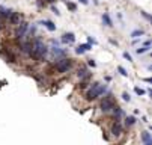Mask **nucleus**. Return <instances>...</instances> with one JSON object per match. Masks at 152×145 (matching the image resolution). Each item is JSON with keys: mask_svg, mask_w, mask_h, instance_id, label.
I'll list each match as a JSON object with an SVG mask.
<instances>
[{"mask_svg": "<svg viewBox=\"0 0 152 145\" xmlns=\"http://www.w3.org/2000/svg\"><path fill=\"white\" fill-rule=\"evenodd\" d=\"M101 18H103V24L104 26H107V27H113V21H111V18H110V15L107 14V12H104Z\"/></svg>", "mask_w": 152, "mask_h": 145, "instance_id": "2eb2a0df", "label": "nucleus"}, {"mask_svg": "<svg viewBox=\"0 0 152 145\" xmlns=\"http://www.w3.org/2000/svg\"><path fill=\"white\" fill-rule=\"evenodd\" d=\"M53 65H54L56 74H65V73H68V71L74 67V59L63 56V58H60V59H56V62H54Z\"/></svg>", "mask_w": 152, "mask_h": 145, "instance_id": "7ed1b4c3", "label": "nucleus"}, {"mask_svg": "<svg viewBox=\"0 0 152 145\" xmlns=\"http://www.w3.org/2000/svg\"><path fill=\"white\" fill-rule=\"evenodd\" d=\"M87 43H89V44H96V39L95 38H92V36H87Z\"/></svg>", "mask_w": 152, "mask_h": 145, "instance_id": "a878e982", "label": "nucleus"}, {"mask_svg": "<svg viewBox=\"0 0 152 145\" xmlns=\"http://www.w3.org/2000/svg\"><path fill=\"white\" fill-rule=\"evenodd\" d=\"M123 58L128 61V62H133V58H131V55L128 53V51H123Z\"/></svg>", "mask_w": 152, "mask_h": 145, "instance_id": "b1692460", "label": "nucleus"}, {"mask_svg": "<svg viewBox=\"0 0 152 145\" xmlns=\"http://www.w3.org/2000/svg\"><path fill=\"white\" fill-rule=\"evenodd\" d=\"M142 142L146 144V145H151V144H152V138H151L149 131H143V133H142Z\"/></svg>", "mask_w": 152, "mask_h": 145, "instance_id": "dca6fc26", "label": "nucleus"}, {"mask_svg": "<svg viewBox=\"0 0 152 145\" xmlns=\"http://www.w3.org/2000/svg\"><path fill=\"white\" fill-rule=\"evenodd\" d=\"M9 24H12V26H17L20 21H21V14H20V12H14V11H12V14L9 15Z\"/></svg>", "mask_w": 152, "mask_h": 145, "instance_id": "f8f14e48", "label": "nucleus"}, {"mask_svg": "<svg viewBox=\"0 0 152 145\" xmlns=\"http://www.w3.org/2000/svg\"><path fill=\"white\" fill-rule=\"evenodd\" d=\"M57 0H45V3H56Z\"/></svg>", "mask_w": 152, "mask_h": 145, "instance_id": "2f4dec72", "label": "nucleus"}, {"mask_svg": "<svg viewBox=\"0 0 152 145\" xmlns=\"http://www.w3.org/2000/svg\"><path fill=\"white\" fill-rule=\"evenodd\" d=\"M60 41H62L63 44H72V43L75 41V35H74L72 32H65V33L62 35Z\"/></svg>", "mask_w": 152, "mask_h": 145, "instance_id": "9d476101", "label": "nucleus"}, {"mask_svg": "<svg viewBox=\"0 0 152 145\" xmlns=\"http://www.w3.org/2000/svg\"><path fill=\"white\" fill-rule=\"evenodd\" d=\"M122 98H123V101H131V95L128 94V92H123V94H122Z\"/></svg>", "mask_w": 152, "mask_h": 145, "instance_id": "4be33fe9", "label": "nucleus"}, {"mask_svg": "<svg viewBox=\"0 0 152 145\" xmlns=\"http://www.w3.org/2000/svg\"><path fill=\"white\" fill-rule=\"evenodd\" d=\"M110 112L113 113V118H115V120H121V118H123V116H125L123 109H122L121 106H118V104H115V106L111 107V110H110Z\"/></svg>", "mask_w": 152, "mask_h": 145, "instance_id": "6e6552de", "label": "nucleus"}, {"mask_svg": "<svg viewBox=\"0 0 152 145\" xmlns=\"http://www.w3.org/2000/svg\"><path fill=\"white\" fill-rule=\"evenodd\" d=\"M51 11H53V14H56V15H60V12H59V9H57L56 6H51Z\"/></svg>", "mask_w": 152, "mask_h": 145, "instance_id": "bb28decb", "label": "nucleus"}, {"mask_svg": "<svg viewBox=\"0 0 152 145\" xmlns=\"http://www.w3.org/2000/svg\"><path fill=\"white\" fill-rule=\"evenodd\" d=\"M91 76H92V73L87 70L84 65H81V67L77 68V77L80 79V80H91Z\"/></svg>", "mask_w": 152, "mask_h": 145, "instance_id": "0eeeda50", "label": "nucleus"}, {"mask_svg": "<svg viewBox=\"0 0 152 145\" xmlns=\"http://www.w3.org/2000/svg\"><path fill=\"white\" fill-rule=\"evenodd\" d=\"M110 44H113V45H118V41H116V39H110Z\"/></svg>", "mask_w": 152, "mask_h": 145, "instance_id": "7c9ffc66", "label": "nucleus"}, {"mask_svg": "<svg viewBox=\"0 0 152 145\" xmlns=\"http://www.w3.org/2000/svg\"><path fill=\"white\" fill-rule=\"evenodd\" d=\"M134 92H136L137 95H143V94H145V89H142V88L136 86V88H134Z\"/></svg>", "mask_w": 152, "mask_h": 145, "instance_id": "412c9836", "label": "nucleus"}, {"mask_svg": "<svg viewBox=\"0 0 152 145\" xmlns=\"http://www.w3.org/2000/svg\"><path fill=\"white\" fill-rule=\"evenodd\" d=\"M81 5H89V0H78Z\"/></svg>", "mask_w": 152, "mask_h": 145, "instance_id": "c756f323", "label": "nucleus"}, {"mask_svg": "<svg viewBox=\"0 0 152 145\" xmlns=\"http://www.w3.org/2000/svg\"><path fill=\"white\" fill-rule=\"evenodd\" d=\"M142 35H145V30L143 29H136L131 32V38H140Z\"/></svg>", "mask_w": 152, "mask_h": 145, "instance_id": "a211bd4d", "label": "nucleus"}, {"mask_svg": "<svg viewBox=\"0 0 152 145\" xmlns=\"http://www.w3.org/2000/svg\"><path fill=\"white\" fill-rule=\"evenodd\" d=\"M38 5H39V6L42 8V6H45L47 3H45V0H38Z\"/></svg>", "mask_w": 152, "mask_h": 145, "instance_id": "c85d7f7f", "label": "nucleus"}, {"mask_svg": "<svg viewBox=\"0 0 152 145\" xmlns=\"http://www.w3.org/2000/svg\"><path fill=\"white\" fill-rule=\"evenodd\" d=\"M137 120H136V116L133 115H128V116H125V121H123V128H133L136 126Z\"/></svg>", "mask_w": 152, "mask_h": 145, "instance_id": "9b49d317", "label": "nucleus"}, {"mask_svg": "<svg viewBox=\"0 0 152 145\" xmlns=\"http://www.w3.org/2000/svg\"><path fill=\"white\" fill-rule=\"evenodd\" d=\"M30 43H32V50H30V53L27 56L32 58L36 62H44L47 55H48V51H50V47L42 41L41 38H33Z\"/></svg>", "mask_w": 152, "mask_h": 145, "instance_id": "f257e3e1", "label": "nucleus"}, {"mask_svg": "<svg viewBox=\"0 0 152 145\" xmlns=\"http://www.w3.org/2000/svg\"><path fill=\"white\" fill-rule=\"evenodd\" d=\"M107 85L104 83H99V82H92L89 83V86H87V91H86V94H84V98L87 101H93L96 98H99L101 95H104L106 92H107Z\"/></svg>", "mask_w": 152, "mask_h": 145, "instance_id": "f03ea898", "label": "nucleus"}, {"mask_svg": "<svg viewBox=\"0 0 152 145\" xmlns=\"http://www.w3.org/2000/svg\"><path fill=\"white\" fill-rule=\"evenodd\" d=\"M115 104H116L115 95L107 91L106 94H104V97H103V100H101V103H99V109H101V112H103V113H110L111 107L115 106Z\"/></svg>", "mask_w": 152, "mask_h": 145, "instance_id": "20e7f679", "label": "nucleus"}, {"mask_svg": "<svg viewBox=\"0 0 152 145\" xmlns=\"http://www.w3.org/2000/svg\"><path fill=\"white\" fill-rule=\"evenodd\" d=\"M2 29H3V24H2V20H0V32H2Z\"/></svg>", "mask_w": 152, "mask_h": 145, "instance_id": "473e14b6", "label": "nucleus"}, {"mask_svg": "<svg viewBox=\"0 0 152 145\" xmlns=\"http://www.w3.org/2000/svg\"><path fill=\"white\" fill-rule=\"evenodd\" d=\"M110 133L116 138L123 133V124L121 123V120H113V123L110 126Z\"/></svg>", "mask_w": 152, "mask_h": 145, "instance_id": "423d86ee", "label": "nucleus"}, {"mask_svg": "<svg viewBox=\"0 0 152 145\" xmlns=\"http://www.w3.org/2000/svg\"><path fill=\"white\" fill-rule=\"evenodd\" d=\"M89 50H92V44L86 43V44L77 45V48H75V53H77V55H83V53H86V51H89Z\"/></svg>", "mask_w": 152, "mask_h": 145, "instance_id": "ddd939ff", "label": "nucleus"}, {"mask_svg": "<svg viewBox=\"0 0 152 145\" xmlns=\"http://www.w3.org/2000/svg\"><path fill=\"white\" fill-rule=\"evenodd\" d=\"M66 8L71 11V12H75V11H77V5H75V3H72V2H68V0H66Z\"/></svg>", "mask_w": 152, "mask_h": 145, "instance_id": "6ab92c4d", "label": "nucleus"}, {"mask_svg": "<svg viewBox=\"0 0 152 145\" xmlns=\"http://www.w3.org/2000/svg\"><path fill=\"white\" fill-rule=\"evenodd\" d=\"M2 55H5V59H6V62H9V63H17V56L12 53V51L9 50V48H5L3 51H2Z\"/></svg>", "mask_w": 152, "mask_h": 145, "instance_id": "1a4fd4ad", "label": "nucleus"}, {"mask_svg": "<svg viewBox=\"0 0 152 145\" xmlns=\"http://www.w3.org/2000/svg\"><path fill=\"white\" fill-rule=\"evenodd\" d=\"M140 14H142V15H143V17H145L146 20H151V15L148 14V12H145V11H142V12H140Z\"/></svg>", "mask_w": 152, "mask_h": 145, "instance_id": "cd10ccee", "label": "nucleus"}, {"mask_svg": "<svg viewBox=\"0 0 152 145\" xmlns=\"http://www.w3.org/2000/svg\"><path fill=\"white\" fill-rule=\"evenodd\" d=\"M87 65H89V67H92V68H95V67H96L95 59H87Z\"/></svg>", "mask_w": 152, "mask_h": 145, "instance_id": "393cba45", "label": "nucleus"}, {"mask_svg": "<svg viewBox=\"0 0 152 145\" xmlns=\"http://www.w3.org/2000/svg\"><path fill=\"white\" fill-rule=\"evenodd\" d=\"M11 14H12V11H11V9H8V8H2V6H0V17H2V18L8 20Z\"/></svg>", "mask_w": 152, "mask_h": 145, "instance_id": "f3484780", "label": "nucleus"}, {"mask_svg": "<svg viewBox=\"0 0 152 145\" xmlns=\"http://www.w3.org/2000/svg\"><path fill=\"white\" fill-rule=\"evenodd\" d=\"M118 71H119V73H121L123 77H126V76H128V71H126L123 67H118Z\"/></svg>", "mask_w": 152, "mask_h": 145, "instance_id": "5701e85b", "label": "nucleus"}, {"mask_svg": "<svg viewBox=\"0 0 152 145\" xmlns=\"http://www.w3.org/2000/svg\"><path fill=\"white\" fill-rule=\"evenodd\" d=\"M27 29H29V23H27V21H20V23L17 24V29H15V32H14V36H15L17 41H20V39H23L24 36H26Z\"/></svg>", "mask_w": 152, "mask_h": 145, "instance_id": "39448f33", "label": "nucleus"}, {"mask_svg": "<svg viewBox=\"0 0 152 145\" xmlns=\"http://www.w3.org/2000/svg\"><path fill=\"white\" fill-rule=\"evenodd\" d=\"M38 24H42L44 27H45L47 30H50V32H54V30H56V24H54L51 20H41Z\"/></svg>", "mask_w": 152, "mask_h": 145, "instance_id": "4468645a", "label": "nucleus"}, {"mask_svg": "<svg viewBox=\"0 0 152 145\" xmlns=\"http://www.w3.org/2000/svg\"><path fill=\"white\" fill-rule=\"evenodd\" d=\"M146 51H149V47H148V45H143V47H138V48L136 50V53H137V55H143V53H146Z\"/></svg>", "mask_w": 152, "mask_h": 145, "instance_id": "aec40b11", "label": "nucleus"}]
</instances>
